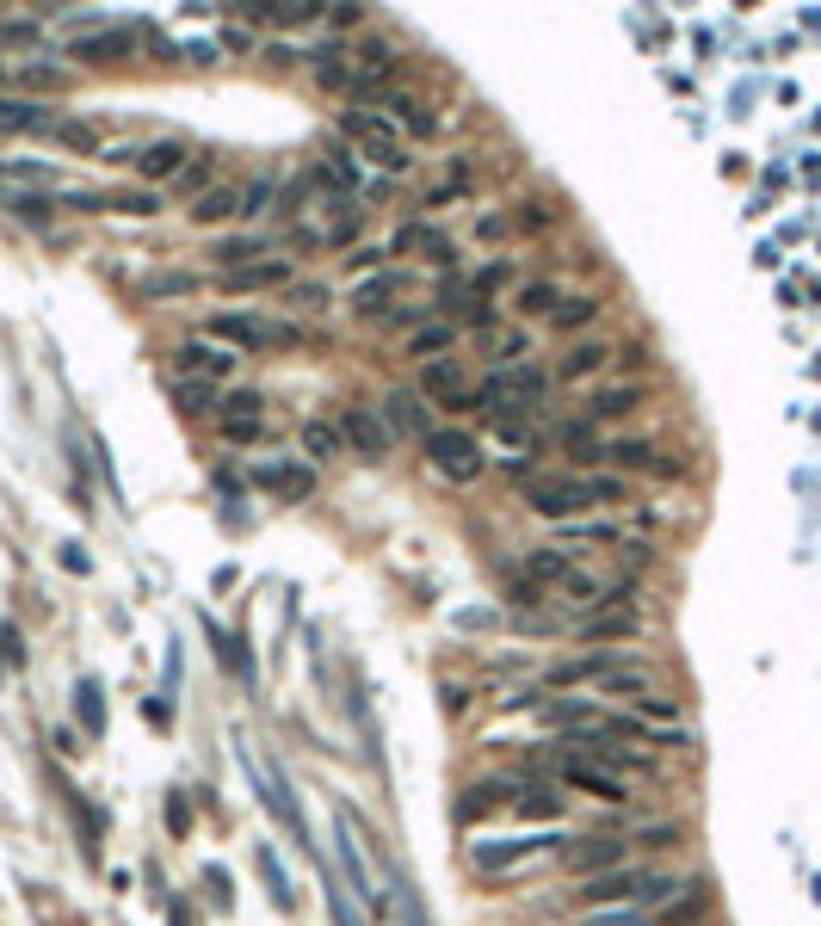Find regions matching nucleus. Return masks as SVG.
I'll list each match as a JSON object with an SVG mask.
<instances>
[{
	"mask_svg": "<svg viewBox=\"0 0 821 926\" xmlns=\"http://www.w3.org/2000/svg\"><path fill=\"white\" fill-rule=\"evenodd\" d=\"M389 254H414V260H426V266H451V241H445V229H433V223H402L396 235H389Z\"/></svg>",
	"mask_w": 821,
	"mask_h": 926,
	"instance_id": "obj_16",
	"label": "nucleus"
},
{
	"mask_svg": "<svg viewBox=\"0 0 821 926\" xmlns=\"http://www.w3.org/2000/svg\"><path fill=\"white\" fill-rule=\"evenodd\" d=\"M587 926H655V920L642 914V908H618V914H593Z\"/></svg>",
	"mask_w": 821,
	"mask_h": 926,
	"instance_id": "obj_56",
	"label": "nucleus"
},
{
	"mask_svg": "<svg viewBox=\"0 0 821 926\" xmlns=\"http://www.w3.org/2000/svg\"><path fill=\"white\" fill-rule=\"evenodd\" d=\"M587 501L593 507H624L630 501V482L612 476V470H587Z\"/></svg>",
	"mask_w": 821,
	"mask_h": 926,
	"instance_id": "obj_37",
	"label": "nucleus"
},
{
	"mask_svg": "<svg viewBox=\"0 0 821 926\" xmlns=\"http://www.w3.org/2000/svg\"><path fill=\"white\" fill-rule=\"evenodd\" d=\"M636 883H642V871H630V865H618V871H599V877H581V889H575V902L581 908H612V902H636Z\"/></svg>",
	"mask_w": 821,
	"mask_h": 926,
	"instance_id": "obj_19",
	"label": "nucleus"
},
{
	"mask_svg": "<svg viewBox=\"0 0 821 926\" xmlns=\"http://www.w3.org/2000/svg\"><path fill=\"white\" fill-rule=\"evenodd\" d=\"M260 871H266V883H272V902H278V908H291V889H284V871H278L272 852H260Z\"/></svg>",
	"mask_w": 821,
	"mask_h": 926,
	"instance_id": "obj_54",
	"label": "nucleus"
},
{
	"mask_svg": "<svg viewBox=\"0 0 821 926\" xmlns=\"http://www.w3.org/2000/svg\"><path fill=\"white\" fill-rule=\"evenodd\" d=\"M105 210H124V217H155L161 210V198L142 186V192H124V198H105Z\"/></svg>",
	"mask_w": 821,
	"mask_h": 926,
	"instance_id": "obj_46",
	"label": "nucleus"
},
{
	"mask_svg": "<svg viewBox=\"0 0 821 926\" xmlns=\"http://www.w3.org/2000/svg\"><path fill=\"white\" fill-rule=\"evenodd\" d=\"M538 846H556L550 834H513V840H476L470 846V865L476 871H507V865H519V859H531V852H538Z\"/></svg>",
	"mask_w": 821,
	"mask_h": 926,
	"instance_id": "obj_13",
	"label": "nucleus"
},
{
	"mask_svg": "<svg viewBox=\"0 0 821 926\" xmlns=\"http://www.w3.org/2000/svg\"><path fill=\"white\" fill-rule=\"evenodd\" d=\"M173 402H180L186 414H210V408H217V402H210V383H192V377L173 383Z\"/></svg>",
	"mask_w": 821,
	"mask_h": 926,
	"instance_id": "obj_45",
	"label": "nucleus"
},
{
	"mask_svg": "<svg viewBox=\"0 0 821 926\" xmlns=\"http://www.w3.org/2000/svg\"><path fill=\"white\" fill-rule=\"evenodd\" d=\"M340 439H346V451H359V457H383L389 451V426H383V414H371V408H346L340 414Z\"/></svg>",
	"mask_w": 821,
	"mask_h": 926,
	"instance_id": "obj_15",
	"label": "nucleus"
},
{
	"mask_svg": "<svg viewBox=\"0 0 821 926\" xmlns=\"http://www.w3.org/2000/svg\"><path fill=\"white\" fill-rule=\"evenodd\" d=\"M426 463L445 476V482H457V488H470L482 470H488V457H482V445L470 439V433H457V426H439L433 439H426Z\"/></svg>",
	"mask_w": 821,
	"mask_h": 926,
	"instance_id": "obj_2",
	"label": "nucleus"
},
{
	"mask_svg": "<svg viewBox=\"0 0 821 926\" xmlns=\"http://www.w3.org/2000/svg\"><path fill=\"white\" fill-rule=\"evenodd\" d=\"M31 38H38L31 19H0V44H31Z\"/></svg>",
	"mask_w": 821,
	"mask_h": 926,
	"instance_id": "obj_58",
	"label": "nucleus"
},
{
	"mask_svg": "<svg viewBox=\"0 0 821 926\" xmlns=\"http://www.w3.org/2000/svg\"><path fill=\"white\" fill-rule=\"evenodd\" d=\"M309 68H315V81H321V87H334V93L346 87V93H352V62H346V50H315Z\"/></svg>",
	"mask_w": 821,
	"mask_h": 926,
	"instance_id": "obj_38",
	"label": "nucleus"
},
{
	"mask_svg": "<svg viewBox=\"0 0 821 926\" xmlns=\"http://www.w3.org/2000/svg\"><path fill=\"white\" fill-rule=\"evenodd\" d=\"M173 365H180V377H192V383H229L235 377V352L217 346V340H186L180 352H173Z\"/></svg>",
	"mask_w": 821,
	"mask_h": 926,
	"instance_id": "obj_8",
	"label": "nucleus"
},
{
	"mask_svg": "<svg viewBox=\"0 0 821 926\" xmlns=\"http://www.w3.org/2000/svg\"><path fill=\"white\" fill-rule=\"evenodd\" d=\"M0 75H7V68H0Z\"/></svg>",
	"mask_w": 821,
	"mask_h": 926,
	"instance_id": "obj_62",
	"label": "nucleus"
},
{
	"mask_svg": "<svg viewBox=\"0 0 821 926\" xmlns=\"http://www.w3.org/2000/svg\"><path fill=\"white\" fill-rule=\"evenodd\" d=\"M680 889H686L680 877H667V871H655V877H642V883H636V908H642V914H649V908L661 914V908H667L673 896H680Z\"/></svg>",
	"mask_w": 821,
	"mask_h": 926,
	"instance_id": "obj_36",
	"label": "nucleus"
},
{
	"mask_svg": "<svg viewBox=\"0 0 821 926\" xmlns=\"http://www.w3.org/2000/svg\"><path fill=\"white\" fill-rule=\"evenodd\" d=\"M519 803V815H525V822H556V815H562V797L550 791V785H531L525 797H513Z\"/></svg>",
	"mask_w": 821,
	"mask_h": 926,
	"instance_id": "obj_42",
	"label": "nucleus"
},
{
	"mask_svg": "<svg viewBox=\"0 0 821 926\" xmlns=\"http://www.w3.org/2000/svg\"><path fill=\"white\" fill-rule=\"evenodd\" d=\"M642 618H636V605H599V612L581 624V636H593V643H618V636H636Z\"/></svg>",
	"mask_w": 821,
	"mask_h": 926,
	"instance_id": "obj_27",
	"label": "nucleus"
},
{
	"mask_svg": "<svg viewBox=\"0 0 821 926\" xmlns=\"http://www.w3.org/2000/svg\"><path fill=\"white\" fill-rule=\"evenodd\" d=\"M451 340H457V328H451V322H426V328H414L408 352H414L420 365H433V359H451Z\"/></svg>",
	"mask_w": 821,
	"mask_h": 926,
	"instance_id": "obj_32",
	"label": "nucleus"
},
{
	"mask_svg": "<svg viewBox=\"0 0 821 926\" xmlns=\"http://www.w3.org/2000/svg\"><path fill=\"white\" fill-rule=\"evenodd\" d=\"M180 186H186L192 198H204V192H210V161H186V173H180Z\"/></svg>",
	"mask_w": 821,
	"mask_h": 926,
	"instance_id": "obj_55",
	"label": "nucleus"
},
{
	"mask_svg": "<svg viewBox=\"0 0 821 926\" xmlns=\"http://www.w3.org/2000/svg\"><path fill=\"white\" fill-rule=\"evenodd\" d=\"M50 136L62 142V149H75V155H93V149H99V130H93V124H81V118H62Z\"/></svg>",
	"mask_w": 821,
	"mask_h": 926,
	"instance_id": "obj_44",
	"label": "nucleus"
},
{
	"mask_svg": "<svg viewBox=\"0 0 821 926\" xmlns=\"http://www.w3.org/2000/svg\"><path fill=\"white\" fill-rule=\"evenodd\" d=\"M630 655H636V649H587V655H575V661L550 667V686H581V680H605V673H612V667H630Z\"/></svg>",
	"mask_w": 821,
	"mask_h": 926,
	"instance_id": "obj_18",
	"label": "nucleus"
},
{
	"mask_svg": "<svg viewBox=\"0 0 821 926\" xmlns=\"http://www.w3.org/2000/svg\"><path fill=\"white\" fill-rule=\"evenodd\" d=\"M68 50H75V62H87V68H93V62H124V56L136 50V31H130V25H93V31H81Z\"/></svg>",
	"mask_w": 821,
	"mask_h": 926,
	"instance_id": "obj_14",
	"label": "nucleus"
},
{
	"mask_svg": "<svg viewBox=\"0 0 821 926\" xmlns=\"http://www.w3.org/2000/svg\"><path fill=\"white\" fill-rule=\"evenodd\" d=\"M704 908H710V883H692V889H680V902H667V908L649 914V920H655V926H692Z\"/></svg>",
	"mask_w": 821,
	"mask_h": 926,
	"instance_id": "obj_31",
	"label": "nucleus"
},
{
	"mask_svg": "<svg viewBox=\"0 0 821 926\" xmlns=\"http://www.w3.org/2000/svg\"><path fill=\"white\" fill-rule=\"evenodd\" d=\"M75 698H81V704H75V710H81V723H87V729L99 735V729H105V698H99V686L87 680V686H81Z\"/></svg>",
	"mask_w": 821,
	"mask_h": 926,
	"instance_id": "obj_48",
	"label": "nucleus"
},
{
	"mask_svg": "<svg viewBox=\"0 0 821 926\" xmlns=\"http://www.w3.org/2000/svg\"><path fill=\"white\" fill-rule=\"evenodd\" d=\"M210 334L241 346V352H266V346H297L291 322H266V315H210Z\"/></svg>",
	"mask_w": 821,
	"mask_h": 926,
	"instance_id": "obj_5",
	"label": "nucleus"
},
{
	"mask_svg": "<svg viewBox=\"0 0 821 926\" xmlns=\"http://www.w3.org/2000/svg\"><path fill=\"white\" fill-rule=\"evenodd\" d=\"M642 408V383H599L593 389V402H587V420H630Z\"/></svg>",
	"mask_w": 821,
	"mask_h": 926,
	"instance_id": "obj_23",
	"label": "nucleus"
},
{
	"mask_svg": "<svg viewBox=\"0 0 821 926\" xmlns=\"http://www.w3.org/2000/svg\"><path fill=\"white\" fill-rule=\"evenodd\" d=\"M377 118H402V130H408V136H433V130H439V118L426 112V105H420L414 93H402V87H396V93H389V87L377 93Z\"/></svg>",
	"mask_w": 821,
	"mask_h": 926,
	"instance_id": "obj_21",
	"label": "nucleus"
},
{
	"mask_svg": "<svg viewBox=\"0 0 821 926\" xmlns=\"http://www.w3.org/2000/svg\"><path fill=\"white\" fill-rule=\"evenodd\" d=\"M0 667H25V649H19V630L0 618Z\"/></svg>",
	"mask_w": 821,
	"mask_h": 926,
	"instance_id": "obj_53",
	"label": "nucleus"
},
{
	"mask_svg": "<svg viewBox=\"0 0 821 926\" xmlns=\"http://www.w3.org/2000/svg\"><path fill=\"white\" fill-rule=\"evenodd\" d=\"M525 575L531 581H568V575H575V562H568V550H531V562H525Z\"/></svg>",
	"mask_w": 821,
	"mask_h": 926,
	"instance_id": "obj_40",
	"label": "nucleus"
},
{
	"mask_svg": "<svg viewBox=\"0 0 821 926\" xmlns=\"http://www.w3.org/2000/svg\"><path fill=\"white\" fill-rule=\"evenodd\" d=\"M544 396H550V371L544 365H507V371H488L476 383V408H488V420L538 414Z\"/></svg>",
	"mask_w": 821,
	"mask_h": 926,
	"instance_id": "obj_1",
	"label": "nucleus"
},
{
	"mask_svg": "<svg viewBox=\"0 0 821 926\" xmlns=\"http://www.w3.org/2000/svg\"><path fill=\"white\" fill-rule=\"evenodd\" d=\"M568 538H575V544H618V525H599V519H575V525H568Z\"/></svg>",
	"mask_w": 821,
	"mask_h": 926,
	"instance_id": "obj_49",
	"label": "nucleus"
},
{
	"mask_svg": "<svg viewBox=\"0 0 821 926\" xmlns=\"http://www.w3.org/2000/svg\"><path fill=\"white\" fill-rule=\"evenodd\" d=\"M136 291H142V303H167V297H192L198 278H192V272H149Z\"/></svg>",
	"mask_w": 821,
	"mask_h": 926,
	"instance_id": "obj_34",
	"label": "nucleus"
},
{
	"mask_svg": "<svg viewBox=\"0 0 821 926\" xmlns=\"http://www.w3.org/2000/svg\"><path fill=\"white\" fill-rule=\"evenodd\" d=\"M229 291H291L297 284V260L291 254H266V260H247L235 272H223Z\"/></svg>",
	"mask_w": 821,
	"mask_h": 926,
	"instance_id": "obj_9",
	"label": "nucleus"
},
{
	"mask_svg": "<svg viewBox=\"0 0 821 926\" xmlns=\"http://www.w3.org/2000/svg\"><path fill=\"white\" fill-rule=\"evenodd\" d=\"M396 75H402V56L389 50L383 38H365L359 44V62H352V93H371V87L396 81Z\"/></svg>",
	"mask_w": 821,
	"mask_h": 926,
	"instance_id": "obj_17",
	"label": "nucleus"
},
{
	"mask_svg": "<svg viewBox=\"0 0 821 926\" xmlns=\"http://www.w3.org/2000/svg\"><path fill=\"white\" fill-rule=\"evenodd\" d=\"M630 717L649 723V729H680L686 710H680V698H667V692H642V698L630 704Z\"/></svg>",
	"mask_w": 821,
	"mask_h": 926,
	"instance_id": "obj_30",
	"label": "nucleus"
},
{
	"mask_svg": "<svg viewBox=\"0 0 821 926\" xmlns=\"http://www.w3.org/2000/svg\"><path fill=\"white\" fill-rule=\"evenodd\" d=\"M605 463L661 476V482H680V457H661V445H649V439H612V445H605Z\"/></svg>",
	"mask_w": 821,
	"mask_h": 926,
	"instance_id": "obj_10",
	"label": "nucleus"
},
{
	"mask_svg": "<svg viewBox=\"0 0 821 926\" xmlns=\"http://www.w3.org/2000/svg\"><path fill=\"white\" fill-rule=\"evenodd\" d=\"M525 507L538 519H581L593 513L587 476H525Z\"/></svg>",
	"mask_w": 821,
	"mask_h": 926,
	"instance_id": "obj_3",
	"label": "nucleus"
},
{
	"mask_svg": "<svg viewBox=\"0 0 821 926\" xmlns=\"http://www.w3.org/2000/svg\"><path fill=\"white\" fill-rule=\"evenodd\" d=\"M556 772H562V785H568V791H587V797H605V803H624V778H618V772H605V766L587 760V754H568Z\"/></svg>",
	"mask_w": 821,
	"mask_h": 926,
	"instance_id": "obj_11",
	"label": "nucleus"
},
{
	"mask_svg": "<svg viewBox=\"0 0 821 926\" xmlns=\"http://www.w3.org/2000/svg\"><path fill=\"white\" fill-rule=\"evenodd\" d=\"M303 451H309V463H334V457L346 451L340 426H328V420H309V426H303Z\"/></svg>",
	"mask_w": 821,
	"mask_h": 926,
	"instance_id": "obj_35",
	"label": "nucleus"
},
{
	"mask_svg": "<svg viewBox=\"0 0 821 926\" xmlns=\"http://www.w3.org/2000/svg\"><path fill=\"white\" fill-rule=\"evenodd\" d=\"M618 359V346H605V340H575L562 352V365H556V377L562 383H587V377H605V365Z\"/></svg>",
	"mask_w": 821,
	"mask_h": 926,
	"instance_id": "obj_20",
	"label": "nucleus"
},
{
	"mask_svg": "<svg viewBox=\"0 0 821 926\" xmlns=\"http://www.w3.org/2000/svg\"><path fill=\"white\" fill-rule=\"evenodd\" d=\"M254 482H260V488H272L278 501H303V494L315 488V470H303V463H260Z\"/></svg>",
	"mask_w": 821,
	"mask_h": 926,
	"instance_id": "obj_25",
	"label": "nucleus"
},
{
	"mask_svg": "<svg viewBox=\"0 0 821 926\" xmlns=\"http://www.w3.org/2000/svg\"><path fill=\"white\" fill-rule=\"evenodd\" d=\"M291 297H297V309H328V291H321V284H291Z\"/></svg>",
	"mask_w": 821,
	"mask_h": 926,
	"instance_id": "obj_59",
	"label": "nucleus"
},
{
	"mask_svg": "<svg viewBox=\"0 0 821 926\" xmlns=\"http://www.w3.org/2000/svg\"><path fill=\"white\" fill-rule=\"evenodd\" d=\"M673 840H680V828H673V822H655V828H636V840H630V846L661 852V846H673Z\"/></svg>",
	"mask_w": 821,
	"mask_h": 926,
	"instance_id": "obj_51",
	"label": "nucleus"
},
{
	"mask_svg": "<svg viewBox=\"0 0 821 926\" xmlns=\"http://www.w3.org/2000/svg\"><path fill=\"white\" fill-rule=\"evenodd\" d=\"M0 204L19 210V217H31V223H50V198H38V192H7Z\"/></svg>",
	"mask_w": 821,
	"mask_h": 926,
	"instance_id": "obj_47",
	"label": "nucleus"
},
{
	"mask_svg": "<svg viewBox=\"0 0 821 926\" xmlns=\"http://www.w3.org/2000/svg\"><path fill=\"white\" fill-rule=\"evenodd\" d=\"M173 926H186V908H173Z\"/></svg>",
	"mask_w": 821,
	"mask_h": 926,
	"instance_id": "obj_61",
	"label": "nucleus"
},
{
	"mask_svg": "<svg viewBox=\"0 0 821 926\" xmlns=\"http://www.w3.org/2000/svg\"><path fill=\"white\" fill-rule=\"evenodd\" d=\"M223 402H229V408H223V426H241V420H260V414H266V396H260V389H229Z\"/></svg>",
	"mask_w": 821,
	"mask_h": 926,
	"instance_id": "obj_43",
	"label": "nucleus"
},
{
	"mask_svg": "<svg viewBox=\"0 0 821 926\" xmlns=\"http://www.w3.org/2000/svg\"><path fill=\"white\" fill-rule=\"evenodd\" d=\"M550 217H556V210H550V204H538V198H531V204L519 210V229H544Z\"/></svg>",
	"mask_w": 821,
	"mask_h": 926,
	"instance_id": "obj_60",
	"label": "nucleus"
},
{
	"mask_svg": "<svg viewBox=\"0 0 821 926\" xmlns=\"http://www.w3.org/2000/svg\"><path fill=\"white\" fill-rule=\"evenodd\" d=\"M420 396L426 402H445V408H476V383L470 371H463L457 359H433V365H420Z\"/></svg>",
	"mask_w": 821,
	"mask_h": 926,
	"instance_id": "obj_7",
	"label": "nucleus"
},
{
	"mask_svg": "<svg viewBox=\"0 0 821 926\" xmlns=\"http://www.w3.org/2000/svg\"><path fill=\"white\" fill-rule=\"evenodd\" d=\"M556 445L568 451V463H605V439H599V426L581 414V420H562L556 426Z\"/></svg>",
	"mask_w": 821,
	"mask_h": 926,
	"instance_id": "obj_24",
	"label": "nucleus"
},
{
	"mask_svg": "<svg viewBox=\"0 0 821 926\" xmlns=\"http://www.w3.org/2000/svg\"><path fill=\"white\" fill-rule=\"evenodd\" d=\"M556 303H562V284L556 278H525L519 291H513V309L525 315V322H531V315H550Z\"/></svg>",
	"mask_w": 821,
	"mask_h": 926,
	"instance_id": "obj_29",
	"label": "nucleus"
},
{
	"mask_svg": "<svg viewBox=\"0 0 821 926\" xmlns=\"http://www.w3.org/2000/svg\"><path fill=\"white\" fill-rule=\"evenodd\" d=\"M599 686H605V692H624V698L636 704L642 692H655V673H649V667H612Z\"/></svg>",
	"mask_w": 821,
	"mask_h": 926,
	"instance_id": "obj_41",
	"label": "nucleus"
},
{
	"mask_svg": "<svg viewBox=\"0 0 821 926\" xmlns=\"http://www.w3.org/2000/svg\"><path fill=\"white\" fill-rule=\"evenodd\" d=\"M19 81H25V87H44V93H62V87H68V68H44V62H31Z\"/></svg>",
	"mask_w": 821,
	"mask_h": 926,
	"instance_id": "obj_50",
	"label": "nucleus"
},
{
	"mask_svg": "<svg viewBox=\"0 0 821 926\" xmlns=\"http://www.w3.org/2000/svg\"><path fill=\"white\" fill-rule=\"evenodd\" d=\"M396 291H402V278L383 272V278L359 284V303H352V309H359V315H389V297H396Z\"/></svg>",
	"mask_w": 821,
	"mask_h": 926,
	"instance_id": "obj_39",
	"label": "nucleus"
},
{
	"mask_svg": "<svg viewBox=\"0 0 821 926\" xmlns=\"http://www.w3.org/2000/svg\"><path fill=\"white\" fill-rule=\"evenodd\" d=\"M321 7H315V0H291V7H266V19H278V25H309Z\"/></svg>",
	"mask_w": 821,
	"mask_h": 926,
	"instance_id": "obj_52",
	"label": "nucleus"
},
{
	"mask_svg": "<svg viewBox=\"0 0 821 926\" xmlns=\"http://www.w3.org/2000/svg\"><path fill=\"white\" fill-rule=\"evenodd\" d=\"M507 791H513V785H507V778H488V785H470V791H463V803H457V815H463V822H476V815H482V809L494 815V809H501V803H513Z\"/></svg>",
	"mask_w": 821,
	"mask_h": 926,
	"instance_id": "obj_33",
	"label": "nucleus"
},
{
	"mask_svg": "<svg viewBox=\"0 0 821 926\" xmlns=\"http://www.w3.org/2000/svg\"><path fill=\"white\" fill-rule=\"evenodd\" d=\"M266 198H272V180H254V186L241 192V217H260V210H266Z\"/></svg>",
	"mask_w": 821,
	"mask_h": 926,
	"instance_id": "obj_57",
	"label": "nucleus"
},
{
	"mask_svg": "<svg viewBox=\"0 0 821 926\" xmlns=\"http://www.w3.org/2000/svg\"><path fill=\"white\" fill-rule=\"evenodd\" d=\"M105 161H118V167H136V180H180L192 149L186 142H173V136H155V142H136V149H112Z\"/></svg>",
	"mask_w": 821,
	"mask_h": 926,
	"instance_id": "obj_4",
	"label": "nucleus"
},
{
	"mask_svg": "<svg viewBox=\"0 0 821 926\" xmlns=\"http://www.w3.org/2000/svg\"><path fill=\"white\" fill-rule=\"evenodd\" d=\"M62 112L38 99H0V136H19V130H56Z\"/></svg>",
	"mask_w": 821,
	"mask_h": 926,
	"instance_id": "obj_22",
	"label": "nucleus"
},
{
	"mask_svg": "<svg viewBox=\"0 0 821 926\" xmlns=\"http://www.w3.org/2000/svg\"><path fill=\"white\" fill-rule=\"evenodd\" d=\"M383 426H389V439H433L439 433V426H433V402H426L420 396V389H389V396H383Z\"/></svg>",
	"mask_w": 821,
	"mask_h": 926,
	"instance_id": "obj_6",
	"label": "nucleus"
},
{
	"mask_svg": "<svg viewBox=\"0 0 821 926\" xmlns=\"http://www.w3.org/2000/svg\"><path fill=\"white\" fill-rule=\"evenodd\" d=\"M562 852H568V865H575L581 877H599V871H618L624 865L630 840H618V834H581L575 846H562Z\"/></svg>",
	"mask_w": 821,
	"mask_h": 926,
	"instance_id": "obj_12",
	"label": "nucleus"
},
{
	"mask_svg": "<svg viewBox=\"0 0 821 926\" xmlns=\"http://www.w3.org/2000/svg\"><path fill=\"white\" fill-rule=\"evenodd\" d=\"M186 210H192V223H198V229H217V223L241 217V186H210V192L192 198Z\"/></svg>",
	"mask_w": 821,
	"mask_h": 926,
	"instance_id": "obj_28",
	"label": "nucleus"
},
{
	"mask_svg": "<svg viewBox=\"0 0 821 926\" xmlns=\"http://www.w3.org/2000/svg\"><path fill=\"white\" fill-rule=\"evenodd\" d=\"M599 309H605V303H599V297H587V291H562V303L544 315V322H550L556 334H581V328H593V322H599Z\"/></svg>",
	"mask_w": 821,
	"mask_h": 926,
	"instance_id": "obj_26",
	"label": "nucleus"
}]
</instances>
